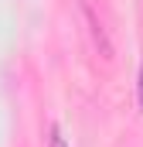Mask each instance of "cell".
<instances>
[{
  "instance_id": "7a4b0ae2",
  "label": "cell",
  "mask_w": 143,
  "mask_h": 147,
  "mask_svg": "<svg viewBox=\"0 0 143 147\" xmlns=\"http://www.w3.org/2000/svg\"><path fill=\"white\" fill-rule=\"evenodd\" d=\"M140 106H143V65H140Z\"/></svg>"
},
{
  "instance_id": "6da1fadb",
  "label": "cell",
  "mask_w": 143,
  "mask_h": 147,
  "mask_svg": "<svg viewBox=\"0 0 143 147\" xmlns=\"http://www.w3.org/2000/svg\"><path fill=\"white\" fill-rule=\"evenodd\" d=\"M51 147H65V134L58 123H51Z\"/></svg>"
}]
</instances>
